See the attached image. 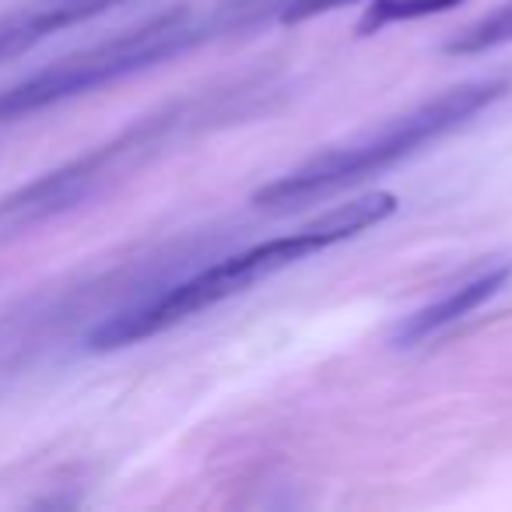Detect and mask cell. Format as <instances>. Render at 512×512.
Returning a JSON list of instances; mask_svg holds the SVG:
<instances>
[{
    "label": "cell",
    "instance_id": "5",
    "mask_svg": "<svg viewBox=\"0 0 512 512\" xmlns=\"http://www.w3.org/2000/svg\"><path fill=\"white\" fill-rule=\"evenodd\" d=\"M509 278H512V260H502V264H488L481 274H474L470 281L449 288L442 299L428 302V306L414 309L411 316H404V320L393 327L390 344H393V348H414V344H421V341H428V337L442 334L446 327L460 323L463 316H470L474 309H481L488 299H495V295L502 292L505 285H509Z\"/></svg>",
    "mask_w": 512,
    "mask_h": 512
},
{
    "label": "cell",
    "instance_id": "6",
    "mask_svg": "<svg viewBox=\"0 0 512 512\" xmlns=\"http://www.w3.org/2000/svg\"><path fill=\"white\" fill-rule=\"evenodd\" d=\"M123 0H25L15 11L0 15V64L22 57L53 32L74 29L81 22L106 15Z\"/></svg>",
    "mask_w": 512,
    "mask_h": 512
},
{
    "label": "cell",
    "instance_id": "9",
    "mask_svg": "<svg viewBox=\"0 0 512 512\" xmlns=\"http://www.w3.org/2000/svg\"><path fill=\"white\" fill-rule=\"evenodd\" d=\"M348 4H355V0H285V4H278V22L281 25H302L316 15L348 8Z\"/></svg>",
    "mask_w": 512,
    "mask_h": 512
},
{
    "label": "cell",
    "instance_id": "2",
    "mask_svg": "<svg viewBox=\"0 0 512 512\" xmlns=\"http://www.w3.org/2000/svg\"><path fill=\"white\" fill-rule=\"evenodd\" d=\"M505 95H509V81L505 78H481L449 88V92H439L435 99H425L421 106L386 120L372 134L337 144V148L309 158L299 169L278 176L274 183L260 186L253 193V204L267 207V211H292V207H302L309 200L348 190V186L379 176L390 165L418 155L421 148L442 141L453 130L467 127L477 113L495 106Z\"/></svg>",
    "mask_w": 512,
    "mask_h": 512
},
{
    "label": "cell",
    "instance_id": "10",
    "mask_svg": "<svg viewBox=\"0 0 512 512\" xmlns=\"http://www.w3.org/2000/svg\"><path fill=\"white\" fill-rule=\"evenodd\" d=\"M228 4H232V8L239 11V15H246L249 22H256V18H260L253 8H264V0H228Z\"/></svg>",
    "mask_w": 512,
    "mask_h": 512
},
{
    "label": "cell",
    "instance_id": "4",
    "mask_svg": "<svg viewBox=\"0 0 512 512\" xmlns=\"http://www.w3.org/2000/svg\"><path fill=\"white\" fill-rule=\"evenodd\" d=\"M232 29L225 11H214L207 22H197L190 8H172L148 18L137 29L95 43L88 50H78L43 71L29 74L18 85L0 88V127L43 113L60 102H71L78 95H88L95 88H106L130 74H141L148 67H158L193 46L207 43L214 32Z\"/></svg>",
    "mask_w": 512,
    "mask_h": 512
},
{
    "label": "cell",
    "instance_id": "1",
    "mask_svg": "<svg viewBox=\"0 0 512 512\" xmlns=\"http://www.w3.org/2000/svg\"><path fill=\"white\" fill-rule=\"evenodd\" d=\"M393 211H397V197L393 193L386 190L362 193V197L334 207V211L295 228V232L256 242L249 249H239V253L225 256L218 264L190 274V278L158 288L148 299H137L134 306L116 309L113 316H106V320L88 330V348L116 351V348H127V344L144 341V337L165 334L176 323L190 320V316L204 313V309L218 306V302L232 299V295L246 292L253 281L271 278V274L285 271V267L299 264V260H306L313 253H323V249L337 246V242L351 239V235L365 232V228L383 225Z\"/></svg>",
    "mask_w": 512,
    "mask_h": 512
},
{
    "label": "cell",
    "instance_id": "3",
    "mask_svg": "<svg viewBox=\"0 0 512 512\" xmlns=\"http://www.w3.org/2000/svg\"><path fill=\"white\" fill-rule=\"evenodd\" d=\"M239 95L242 92L211 95V99H186L169 109H158V113L130 123L113 141L99 144V148L64 162L60 169L25 183L22 190L8 193V197L0 200V242L15 239V235L85 204L102 186H109L116 176H123L134 165H141L144 158H151L158 148L176 141L186 130H197L211 120H228L232 113H239Z\"/></svg>",
    "mask_w": 512,
    "mask_h": 512
},
{
    "label": "cell",
    "instance_id": "8",
    "mask_svg": "<svg viewBox=\"0 0 512 512\" xmlns=\"http://www.w3.org/2000/svg\"><path fill=\"white\" fill-rule=\"evenodd\" d=\"M460 4L463 0H372V8H365V15L358 18L355 32L358 36H376L386 25L418 22V18L442 15V11H453Z\"/></svg>",
    "mask_w": 512,
    "mask_h": 512
},
{
    "label": "cell",
    "instance_id": "7",
    "mask_svg": "<svg viewBox=\"0 0 512 512\" xmlns=\"http://www.w3.org/2000/svg\"><path fill=\"white\" fill-rule=\"evenodd\" d=\"M505 43H512V0L502 4L498 11H491V15H484L481 22L449 36L442 53H449V57H477V53L498 50Z\"/></svg>",
    "mask_w": 512,
    "mask_h": 512
}]
</instances>
